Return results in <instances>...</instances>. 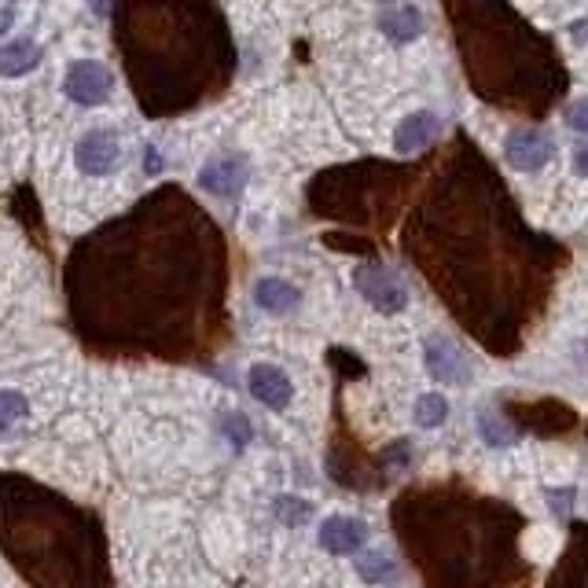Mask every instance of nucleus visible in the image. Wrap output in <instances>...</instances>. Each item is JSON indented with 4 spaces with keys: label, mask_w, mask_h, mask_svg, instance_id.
<instances>
[{
    "label": "nucleus",
    "mask_w": 588,
    "mask_h": 588,
    "mask_svg": "<svg viewBox=\"0 0 588 588\" xmlns=\"http://www.w3.org/2000/svg\"><path fill=\"white\" fill-rule=\"evenodd\" d=\"M30 416V401L19 390H0V427H12Z\"/></svg>",
    "instance_id": "6ab92c4d"
},
{
    "label": "nucleus",
    "mask_w": 588,
    "mask_h": 588,
    "mask_svg": "<svg viewBox=\"0 0 588 588\" xmlns=\"http://www.w3.org/2000/svg\"><path fill=\"white\" fill-rule=\"evenodd\" d=\"M272 515L283 522V526H291V530H298V526H306L309 519H313V504L302 497H276L272 500Z\"/></svg>",
    "instance_id": "dca6fc26"
},
{
    "label": "nucleus",
    "mask_w": 588,
    "mask_h": 588,
    "mask_svg": "<svg viewBox=\"0 0 588 588\" xmlns=\"http://www.w3.org/2000/svg\"><path fill=\"white\" fill-rule=\"evenodd\" d=\"M475 430H478V438L486 441L489 449H508V445H515V441H519V430L511 427L508 419L493 416V412H478Z\"/></svg>",
    "instance_id": "2eb2a0df"
},
{
    "label": "nucleus",
    "mask_w": 588,
    "mask_h": 588,
    "mask_svg": "<svg viewBox=\"0 0 588 588\" xmlns=\"http://www.w3.org/2000/svg\"><path fill=\"white\" fill-rule=\"evenodd\" d=\"M423 364H427V375L434 383L445 386H467L471 383V361L467 353L456 346L449 335H427L423 339Z\"/></svg>",
    "instance_id": "20e7f679"
},
{
    "label": "nucleus",
    "mask_w": 588,
    "mask_h": 588,
    "mask_svg": "<svg viewBox=\"0 0 588 588\" xmlns=\"http://www.w3.org/2000/svg\"><path fill=\"white\" fill-rule=\"evenodd\" d=\"M12 23H15V8L12 4H4V8H0V34H8Z\"/></svg>",
    "instance_id": "a878e982"
},
{
    "label": "nucleus",
    "mask_w": 588,
    "mask_h": 588,
    "mask_svg": "<svg viewBox=\"0 0 588 588\" xmlns=\"http://www.w3.org/2000/svg\"><path fill=\"white\" fill-rule=\"evenodd\" d=\"M379 26H383V34L397 45H408V41H416L423 34V15L412 8V4H390L379 12Z\"/></svg>",
    "instance_id": "ddd939ff"
},
{
    "label": "nucleus",
    "mask_w": 588,
    "mask_h": 588,
    "mask_svg": "<svg viewBox=\"0 0 588 588\" xmlns=\"http://www.w3.org/2000/svg\"><path fill=\"white\" fill-rule=\"evenodd\" d=\"M386 464H390V467H405L408 464V441L405 438L390 445V453H386Z\"/></svg>",
    "instance_id": "5701e85b"
},
{
    "label": "nucleus",
    "mask_w": 588,
    "mask_h": 588,
    "mask_svg": "<svg viewBox=\"0 0 588 588\" xmlns=\"http://www.w3.org/2000/svg\"><path fill=\"white\" fill-rule=\"evenodd\" d=\"M247 177H250V166L243 155H214V159L199 170V184H203L210 195H217V199H236V195L243 192Z\"/></svg>",
    "instance_id": "6e6552de"
},
{
    "label": "nucleus",
    "mask_w": 588,
    "mask_h": 588,
    "mask_svg": "<svg viewBox=\"0 0 588 588\" xmlns=\"http://www.w3.org/2000/svg\"><path fill=\"white\" fill-rule=\"evenodd\" d=\"M41 63V48L34 41H12L0 45V78H23Z\"/></svg>",
    "instance_id": "4468645a"
},
{
    "label": "nucleus",
    "mask_w": 588,
    "mask_h": 588,
    "mask_svg": "<svg viewBox=\"0 0 588 588\" xmlns=\"http://www.w3.org/2000/svg\"><path fill=\"white\" fill-rule=\"evenodd\" d=\"M508 166L519 173H537L548 166V159L555 155V140L544 129H515L504 144Z\"/></svg>",
    "instance_id": "0eeeda50"
},
{
    "label": "nucleus",
    "mask_w": 588,
    "mask_h": 588,
    "mask_svg": "<svg viewBox=\"0 0 588 588\" xmlns=\"http://www.w3.org/2000/svg\"><path fill=\"white\" fill-rule=\"evenodd\" d=\"M221 430L228 434V441L236 445V449H243L250 438H254V427H250L247 416H225V423H221Z\"/></svg>",
    "instance_id": "aec40b11"
},
{
    "label": "nucleus",
    "mask_w": 588,
    "mask_h": 588,
    "mask_svg": "<svg viewBox=\"0 0 588 588\" xmlns=\"http://www.w3.org/2000/svg\"><path fill=\"white\" fill-rule=\"evenodd\" d=\"M247 390L254 401H261V405L272 408V412H283L294 397L291 379H287V372L276 368V364H254L247 372Z\"/></svg>",
    "instance_id": "9d476101"
},
{
    "label": "nucleus",
    "mask_w": 588,
    "mask_h": 588,
    "mask_svg": "<svg viewBox=\"0 0 588 588\" xmlns=\"http://www.w3.org/2000/svg\"><path fill=\"white\" fill-rule=\"evenodd\" d=\"M574 497L577 489L566 486V489H548V500L555 504V515H570V508H574Z\"/></svg>",
    "instance_id": "4be33fe9"
},
{
    "label": "nucleus",
    "mask_w": 588,
    "mask_h": 588,
    "mask_svg": "<svg viewBox=\"0 0 588 588\" xmlns=\"http://www.w3.org/2000/svg\"><path fill=\"white\" fill-rule=\"evenodd\" d=\"M0 552L30 588H107L100 526L26 475H0Z\"/></svg>",
    "instance_id": "f03ea898"
},
{
    "label": "nucleus",
    "mask_w": 588,
    "mask_h": 588,
    "mask_svg": "<svg viewBox=\"0 0 588 588\" xmlns=\"http://www.w3.org/2000/svg\"><path fill=\"white\" fill-rule=\"evenodd\" d=\"M74 162L85 177H107L122 162V147L111 129H89L74 147Z\"/></svg>",
    "instance_id": "423d86ee"
},
{
    "label": "nucleus",
    "mask_w": 588,
    "mask_h": 588,
    "mask_svg": "<svg viewBox=\"0 0 588 588\" xmlns=\"http://www.w3.org/2000/svg\"><path fill=\"white\" fill-rule=\"evenodd\" d=\"M317 541L331 555H357L364 548V541H368V522L350 519V515H328L320 522Z\"/></svg>",
    "instance_id": "1a4fd4ad"
},
{
    "label": "nucleus",
    "mask_w": 588,
    "mask_h": 588,
    "mask_svg": "<svg viewBox=\"0 0 588 588\" xmlns=\"http://www.w3.org/2000/svg\"><path fill=\"white\" fill-rule=\"evenodd\" d=\"M438 133H441L438 114L416 111V114H408V118H401V125L394 129V147L401 151V155H412V151H419V147L434 144Z\"/></svg>",
    "instance_id": "9b49d317"
},
{
    "label": "nucleus",
    "mask_w": 588,
    "mask_h": 588,
    "mask_svg": "<svg viewBox=\"0 0 588 588\" xmlns=\"http://www.w3.org/2000/svg\"><path fill=\"white\" fill-rule=\"evenodd\" d=\"M574 170H577V177H588V144H581L574 151Z\"/></svg>",
    "instance_id": "b1692460"
},
{
    "label": "nucleus",
    "mask_w": 588,
    "mask_h": 588,
    "mask_svg": "<svg viewBox=\"0 0 588 588\" xmlns=\"http://www.w3.org/2000/svg\"><path fill=\"white\" fill-rule=\"evenodd\" d=\"M566 125L577 129V133H588V96L585 100H574L566 107Z\"/></svg>",
    "instance_id": "412c9836"
},
{
    "label": "nucleus",
    "mask_w": 588,
    "mask_h": 588,
    "mask_svg": "<svg viewBox=\"0 0 588 588\" xmlns=\"http://www.w3.org/2000/svg\"><path fill=\"white\" fill-rule=\"evenodd\" d=\"M254 302H258V309L272 313V317H287V313L298 309L302 294H298L294 283L280 280V276H265V280L254 283Z\"/></svg>",
    "instance_id": "f8f14e48"
},
{
    "label": "nucleus",
    "mask_w": 588,
    "mask_h": 588,
    "mask_svg": "<svg viewBox=\"0 0 588 588\" xmlns=\"http://www.w3.org/2000/svg\"><path fill=\"white\" fill-rule=\"evenodd\" d=\"M353 287L361 291V298L379 313H401L408 306V287L401 283L397 272L386 265H357L353 272Z\"/></svg>",
    "instance_id": "7ed1b4c3"
},
{
    "label": "nucleus",
    "mask_w": 588,
    "mask_h": 588,
    "mask_svg": "<svg viewBox=\"0 0 588 588\" xmlns=\"http://www.w3.org/2000/svg\"><path fill=\"white\" fill-rule=\"evenodd\" d=\"M357 574H361V581H368V585H383V581L394 577V563H390V555L386 552H361L357 555Z\"/></svg>",
    "instance_id": "f3484780"
},
{
    "label": "nucleus",
    "mask_w": 588,
    "mask_h": 588,
    "mask_svg": "<svg viewBox=\"0 0 588 588\" xmlns=\"http://www.w3.org/2000/svg\"><path fill=\"white\" fill-rule=\"evenodd\" d=\"M570 37H574L577 45H588V19H577V23L570 26Z\"/></svg>",
    "instance_id": "393cba45"
},
{
    "label": "nucleus",
    "mask_w": 588,
    "mask_h": 588,
    "mask_svg": "<svg viewBox=\"0 0 588 588\" xmlns=\"http://www.w3.org/2000/svg\"><path fill=\"white\" fill-rule=\"evenodd\" d=\"M195 206L181 192L144 199L122 221L96 228L67 261L70 320L96 350H166V335L181 324L173 309L177 232Z\"/></svg>",
    "instance_id": "f257e3e1"
},
{
    "label": "nucleus",
    "mask_w": 588,
    "mask_h": 588,
    "mask_svg": "<svg viewBox=\"0 0 588 588\" xmlns=\"http://www.w3.org/2000/svg\"><path fill=\"white\" fill-rule=\"evenodd\" d=\"M144 170H147V173H159V170H162V159H159V151H155V147H147Z\"/></svg>",
    "instance_id": "bb28decb"
},
{
    "label": "nucleus",
    "mask_w": 588,
    "mask_h": 588,
    "mask_svg": "<svg viewBox=\"0 0 588 588\" xmlns=\"http://www.w3.org/2000/svg\"><path fill=\"white\" fill-rule=\"evenodd\" d=\"M449 416V401L441 394H423L416 401V423L419 427H438Z\"/></svg>",
    "instance_id": "a211bd4d"
},
{
    "label": "nucleus",
    "mask_w": 588,
    "mask_h": 588,
    "mask_svg": "<svg viewBox=\"0 0 588 588\" xmlns=\"http://www.w3.org/2000/svg\"><path fill=\"white\" fill-rule=\"evenodd\" d=\"M111 89H114L111 70L103 67V63H96V59L74 63V67L67 70V78H63L67 100H74L78 107H100V103L111 100Z\"/></svg>",
    "instance_id": "39448f33"
}]
</instances>
